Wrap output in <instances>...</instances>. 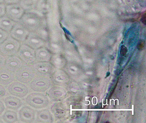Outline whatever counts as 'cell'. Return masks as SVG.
Here are the masks:
<instances>
[{
    "label": "cell",
    "instance_id": "9c48e42d",
    "mask_svg": "<svg viewBox=\"0 0 146 123\" xmlns=\"http://www.w3.org/2000/svg\"><path fill=\"white\" fill-rule=\"evenodd\" d=\"M31 90L35 92H44L48 89L49 82L47 79L44 77H35L30 83Z\"/></svg>",
    "mask_w": 146,
    "mask_h": 123
},
{
    "label": "cell",
    "instance_id": "8fae6325",
    "mask_svg": "<svg viewBox=\"0 0 146 123\" xmlns=\"http://www.w3.org/2000/svg\"><path fill=\"white\" fill-rule=\"evenodd\" d=\"M25 42V44L35 50L43 47L45 44L43 38L36 32H30Z\"/></svg>",
    "mask_w": 146,
    "mask_h": 123
},
{
    "label": "cell",
    "instance_id": "cb8c5ba5",
    "mask_svg": "<svg viewBox=\"0 0 146 123\" xmlns=\"http://www.w3.org/2000/svg\"><path fill=\"white\" fill-rule=\"evenodd\" d=\"M6 13V6L5 4L0 3V18L5 15Z\"/></svg>",
    "mask_w": 146,
    "mask_h": 123
},
{
    "label": "cell",
    "instance_id": "2e32d148",
    "mask_svg": "<svg viewBox=\"0 0 146 123\" xmlns=\"http://www.w3.org/2000/svg\"><path fill=\"white\" fill-rule=\"evenodd\" d=\"M16 23L7 16L4 15L0 18V28L7 32H11Z\"/></svg>",
    "mask_w": 146,
    "mask_h": 123
},
{
    "label": "cell",
    "instance_id": "277c9868",
    "mask_svg": "<svg viewBox=\"0 0 146 123\" xmlns=\"http://www.w3.org/2000/svg\"><path fill=\"white\" fill-rule=\"evenodd\" d=\"M35 75L32 66L24 63L23 66L15 73V78L18 82L29 84L35 77Z\"/></svg>",
    "mask_w": 146,
    "mask_h": 123
},
{
    "label": "cell",
    "instance_id": "603a6c76",
    "mask_svg": "<svg viewBox=\"0 0 146 123\" xmlns=\"http://www.w3.org/2000/svg\"><path fill=\"white\" fill-rule=\"evenodd\" d=\"M5 56L2 54L1 53H0V69L5 67V63L6 60Z\"/></svg>",
    "mask_w": 146,
    "mask_h": 123
},
{
    "label": "cell",
    "instance_id": "ffe728a7",
    "mask_svg": "<svg viewBox=\"0 0 146 123\" xmlns=\"http://www.w3.org/2000/svg\"><path fill=\"white\" fill-rule=\"evenodd\" d=\"M37 2V0H20L19 4L24 10L30 12L35 9Z\"/></svg>",
    "mask_w": 146,
    "mask_h": 123
},
{
    "label": "cell",
    "instance_id": "f546056e",
    "mask_svg": "<svg viewBox=\"0 0 146 123\" xmlns=\"http://www.w3.org/2000/svg\"><path fill=\"white\" fill-rule=\"evenodd\" d=\"M4 121H3L1 119H0V123H4Z\"/></svg>",
    "mask_w": 146,
    "mask_h": 123
},
{
    "label": "cell",
    "instance_id": "d6986e66",
    "mask_svg": "<svg viewBox=\"0 0 146 123\" xmlns=\"http://www.w3.org/2000/svg\"><path fill=\"white\" fill-rule=\"evenodd\" d=\"M2 119L4 122L7 123H14L19 120L18 114L15 111L8 110L5 112L2 115Z\"/></svg>",
    "mask_w": 146,
    "mask_h": 123
},
{
    "label": "cell",
    "instance_id": "7c38bea8",
    "mask_svg": "<svg viewBox=\"0 0 146 123\" xmlns=\"http://www.w3.org/2000/svg\"><path fill=\"white\" fill-rule=\"evenodd\" d=\"M23 61L17 56H9L7 58L5 67L12 72H17L24 65Z\"/></svg>",
    "mask_w": 146,
    "mask_h": 123
},
{
    "label": "cell",
    "instance_id": "7a4b0ae2",
    "mask_svg": "<svg viewBox=\"0 0 146 123\" xmlns=\"http://www.w3.org/2000/svg\"><path fill=\"white\" fill-rule=\"evenodd\" d=\"M20 45V42L11 36H8L4 42L0 44V52L5 56L8 57L16 55Z\"/></svg>",
    "mask_w": 146,
    "mask_h": 123
},
{
    "label": "cell",
    "instance_id": "9a60e30c",
    "mask_svg": "<svg viewBox=\"0 0 146 123\" xmlns=\"http://www.w3.org/2000/svg\"><path fill=\"white\" fill-rule=\"evenodd\" d=\"M15 73L5 67L0 69V84L7 85L11 83L15 79Z\"/></svg>",
    "mask_w": 146,
    "mask_h": 123
},
{
    "label": "cell",
    "instance_id": "3957f363",
    "mask_svg": "<svg viewBox=\"0 0 146 123\" xmlns=\"http://www.w3.org/2000/svg\"><path fill=\"white\" fill-rule=\"evenodd\" d=\"M25 101L28 105L35 109L44 108L48 104V99L44 94L39 93H32L27 96Z\"/></svg>",
    "mask_w": 146,
    "mask_h": 123
},
{
    "label": "cell",
    "instance_id": "d4e9b609",
    "mask_svg": "<svg viewBox=\"0 0 146 123\" xmlns=\"http://www.w3.org/2000/svg\"><path fill=\"white\" fill-rule=\"evenodd\" d=\"M5 109V103L0 100V116L3 113Z\"/></svg>",
    "mask_w": 146,
    "mask_h": 123
},
{
    "label": "cell",
    "instance_id": "30bf717a",
    "mask_svg": "<svg viewBox=\"0 0 146 123\" xmlns=\"http://www.w3.org/2000/svg\"><path fill=\"white\" fill-rule=\"evenodd\" d=\"M23 9L20 4H9L6 7V13L7 16L15 21H19L24 14Z\"/></svg>",
    "mask_w": 146,
    "mask_h": 123
},
{
    "label": "cell",
    "instance_id": "52a82bcc",
    "mask_svg": "<svg viewBox=\"0 0 146 123\" xmlns=\"http://www.w3.org/2000/svg\"><path fill=\"white\" fill-rule=\"evenodd\" d=\"M19 118L21 122L34 123L36 116V112L31 106L24 105L21 107L18 113Z\"/></svg>",
    "mask_w": 146,
    "mask_h": 123
},
{
    "label": "cell",
    "instance_id": "4316f807",
    "mask_svg": "<svg viewBox=\"0 0 146 123\" xmlns=\"http://www.w3.org/2000/svg\"><path fill=\"white\" fill-rule=\"evenodd\" d=\"M146 14H144L143 15L142 18L141 19V21L142 23H143L144 24H146Z\"/></svg>",
    "mask_w": 146,
    "mask_h": 123
},
{
    "label": "cell",
    "instance_id": "f1b7e54d",
    "mask_svg": "<svg viewBox=\"0 0 146 123\" xmlns=\"http://www.w3.org/2000/svg\"><path fill=\"white\" fill-rule=\"evenodd\" d=\"M4 2V0H0V3H3Z\"/></svg>",
    "mask_w": 146,
    "mask_h": 123
},
{
    "label": "cell",
    "instance_id": "ac0fdd59",
    "mask_svg": "<svg viewBox=\"0 0 146 123\" xmlns=\"http://www.w3.org/2000/svg\"><path fill=\"white\" fill-rule=\"evenodd\" d=\"M36 123H48L51 120L50 113L47 110H39L36 113Z\"/></svg>",
    "mask_w": 146,
    "mask_h": 123
},
{
    "label": "cell",
    "instance_id": "83f0119b",
    "mask_svg": "<svg viewBox=\"0 0 146 123\" xmlns=\"http://www.w3.org/2000/svg\"><path fill=\"white\" fill-rule=\"evenodd\" d=\"M121 53H123V54H125V53H126V48H125V47H124V46H122V47H121Z\"/></svg>",
    "mask_w": 146,
    "mask_h": 123
},
{
    "label": "cell",
    "instance_id": "8992f818",
    "mask_svg": "<svg viewBox=\"0 0 146 123\" xmlns=\"http://www.w3.org/2000/svg\"><path fill=\"white\" fill-rule=\"evenodd\" d=\"M10 94L19 98H24L29 93V89L24 83L19 82H14L10 84L7 88Z\"/></svg>",
    "mask_w": 146,
    "mask_h": 123
},
{
    "label": "cell",
    "instance_id": "484cf974",
    "mask_svg": "<svg viewBox=\"0 0 146 123\" xmlns=\"http://www.w3.org/2000/svg\"><path fill=\"white\" fill-rule=\"evenodd\" d=\"M20 0H4V2L6 4H16L19 3Z\"/></svg>",
    "mask_w": 146,
    "mask_h": 123
},
{
    "label": "cell",
    "instance_id": "4fadbf2b",
    "mask_svg": "<svg viewBox=\"0 0 146 123\" xmlns=\"http://www.w3.org/2000/svg\"><path fill=\"white\" fill-rule=\"evenodd\" d=\"M36 75L40 77H45L49 75L51 72L50 65L45 62H35L32 65Z\"/></svg>",
    "mask_w": 146,
    "mask_h": 123
},
{
    "label": "cell",
    "instance_id": "6da1fadb",
    "mask_svg": "<svg viewBox=\"0 0 146 123\" xmlns=\"http://www.w3.org/2000/svg\"><path fill=\"white\" fill-rule=\"evenodd\" d=\"M19 22L21 23L29 32H36L41 28L42 21L37 14L27 13L24 14Z\"/></svg>",
    "mask_w": 146,
    "mask_h": 123
},
{
    "label": "cell",
    "instance_id": "7402d4cb",
    "mask_svg": "<svg viewBox=\"0 0 146 123\" xmlns=\"http://www.w3.org/2000/svg\"><path fill=\"white\" fill-rule=\"evenodd\" d=\"M7 92L6 88L0 84V98L5 97L7 95Z\"/></svg>",
    "mask_w": 146,
    "mask_h": 123
},
{
    "label": "cell",
    "instance_id": "ba28073f",
    "mask_svg": "<svg viewBox=\"0 0 146 123\" xmlns=\"http://www.w3.org/2000/svg\"><path fill=\"white\" fill-rule=\"evenodd\" d=\"M30 32L19 22L16 23L10 32L12 37L19 42H24L27 38Z\"/></svg>",
    "mask_w": 146,
    "mask_h": 123
},
{
    "label": "cell",
    "instance_id": "5bb4252c",
    "mask_svg": "<svg viewBox=\"0 0 146 123\" xmlns=\"http://www.w3.org/2000/svg\"><path fill=\"white\" fill-rule=\"evenodd\" d=\"M4 103L7 108L14 111L19 110L23 102L18 97L13 96H8L4 99Z\"/></svg>",
    "mask_w": 146,
    "mask_h": 123
},
{
    "label": "cell",
    "instance_id": "44dd1931",
    "mask_svg": "<svg viewBox=\"0 0 146 123\" xmlns=\"http://www.w3.org/2000/svg\"><path fill=\"white\" fill-rule=\"evenodd\" d=\"M8 36V32L0 28V44L4 42Z\"/></svg>",
    "mask_w": 146,
    "mask_h": 123
},
{
    "label": "cell",
    "instance_id": "5b68a950",
    "mask_svg": "<svg viewBox=\"0 0 146 123\" xmlns=\"http://www.w3.org/2000/svg\"><path fill=\"white\" fill-rule=\"evenodd\" d=\"M17 54L25 64L32 65L36 62L35 50L25 44L20 45Z\"/></svg>",
    "mask_w": 146,
    "mask_h": 123
},
{
    "label": "cell",
    "instance_id": "e0dca14e",
    "mask_svg": "<svg viewBox=\"0 0 146 123\" xmlns=\"http://www.w3.org/2000/svg\"><path fill=\"white\" fill-rule=\"evenodd\" d=\"M36 61L38 62H45L50 58V55L45 48L42 47L35 50Z\"/></svg>",
    "mask_w": 146,
    "mask_h": 123
}]
</instances>
